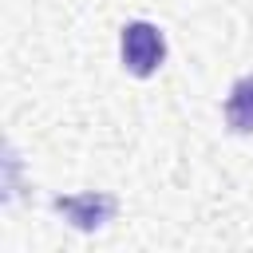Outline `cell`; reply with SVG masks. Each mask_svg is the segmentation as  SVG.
<instances>
[{
  "instance_id": "cell-1",
  "label": "cell",
  "mask_w": 253,
  "mask_h": 253,
  "mask_svg": "<svg viewBox=\"0 0 253 253\" xmlns=\"http://www.w3.org/2000/svg\"><path fill=\"white\" fill-rule=\"evenodd\" d=\"M119 59L126 75L150 79L166 63V32L150 20H126L119 32Z\"/></svg>"
},
{
  "instance_id": "cell-2",
  "label": "cell",
  "mask_w": 253,
  "mask_h": 253,
  "mask_svg": "<svg viewBox=\"0 0 253 253\" xmlns=\"http://www.w3.org/2000/svg\"><path fill=\"white\" fill-rule=\"evenodd\" d=\"M75 229H83V233H95V229H103L115 213H119V198L115 194H103V190H83V194H59L55 202H51Z\"/></svg>"
},
{
  "instance_id": "cell-3",
  "label": "cell",
  "mask_w": 253,
  "mask_h": 253,
  "mask_svg": "<svg viewBox=\"0 0 253 253\" xmlns=\"http://www.w3.org/2000/svg\"><path fill=\"white\" fill-rule=\"evenodd\" d=\"M221 119L229 134H253V75H241L221 103Z\"/></svg>"
}]
</instances>
